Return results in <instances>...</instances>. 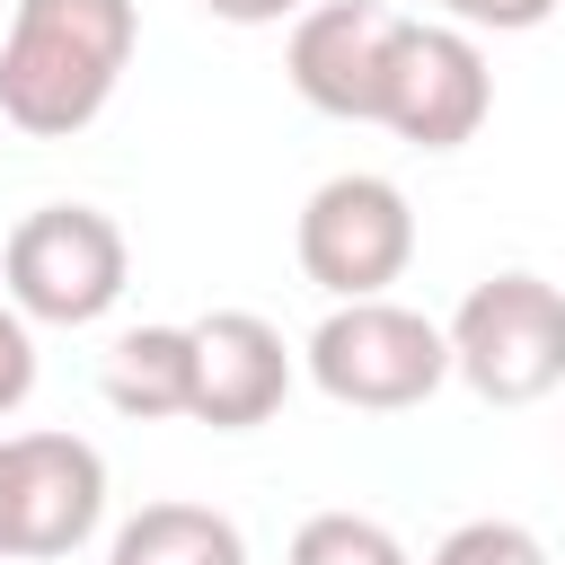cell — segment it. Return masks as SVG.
I'll return each mask as SVG.
<instances>
[{
	"instance_id": "1",
	"label": "cell",
	"mask_w": 565,
	"mask_h": 565,
	"mask_svg": "<svg viewBox=\"0 0 565 565\" xmlns=\"http://www.w3.org/2000/svg\"><path fill=\"white\" fill-rule=\"evenodd\" d=\"M141 44L132 0H18L0 35V124L26 141H71L106 115Z\"/></svg>"
},
{
	"instance_id": "2",
	"label": "cell",
	"mask_w": 565,
	"mask_h": 565,
	"mask_svg": "<svg viewBox=\"0 0 565 565\" xmlns=\"http://www.w3.org/2000/svg\"><path fill=\"white\" fill-rule=\"evenodd\" d=\"M300 371L353 415H406L450 380V327H433L406 300H335L309 327Z\"/></svg>"
},
{
	"instance_id": "3",
	"label": "cell",
	"mask_w": 565,
	"mask_h": 565,
	"mask_svg": "<svg viewBox=\"0 0 565 565\" xmlns=\"http://www.w3.org/2000/svg\"><path fill=\"white\" fill-rule=\"evenodd\" d=\"M0 282L26 327H97L132 282V247L97 203H35L0 247Z\"/></svg>"
},
{
	"instance_id": "4",
	"label": "cell",
	"mask_w": 565,
	"mask_h": 565,
	"mask_svg": "<svg viewBox=\"0 0 565 565\" xmlns=\"http://www.w3.org/2000/svg\"><path fill=\"white\" fill-rule=\"evenodd\" d=\"M450 380L486 406H539L565 388V291L547 274H486L450 309Z\"/></svg>"
},
{
	"instance_id": "5",
	"label": "cell",
	"mask_w": 565,
	"mask_h": 565,
	"mask_svg": "<svg viewBox=\"0 0 565 565\" xmlns=\"http://www.w3.org/2000/svg\"><path fill=\"white\" fill-rule=\"evenodd\" d=\"M291 256L327 300H388V282L415 265V203L397 177L380 168H344L327 177L300 221H291Z\"/></svg>"
},
{
	"instance_id": "6",
	"label": "cell",
	"mask_w": 565,
	"mask_h": 565,
	"mask_svg": "<svg viewBox=\"0 0 565 565\" xmlns=\"http://www.w3.org/2000/svg\"><path fill=\"white\" fill-rule=\"evenodd\" d=\"M106 521V459L79 433H9L0 441V556L53 565L88 547Z\"/></svg>"
},
{
	"instance_id": "7",
	"label": "cell",
	"mask_w": 565,
	"mask_h": 565,
	"mask_svg": "<svg viewBox=\"0 0 565 565\" xmlns=\"http://www.w3.org/2000/svg\"><path fill=\"white\" fill-rule=\"evenodd\" d=\"M486 115H494L486 44L468 26H441V18H397L388 79H380V124L415 150H459V141L486 132Z\"/></svg>"
},
{
	"instance_id": "8",
	"label": "cell",
	"mask_w": 565,
	"mask_h": 565,
	"mask_svg": "<svg viewBox=\"0 0 565 565\" xmlns=\"http://www.w3.org/2000/svg\"><path fill=\"white\" fill-rule=\"evenodd\" d=\"M388 35H397V9H380V0H318L291 26V44H282V79L300 88V106H318L335 124H380Z\"/></svg>"
},
{
	"instance_id": "9",
	"label": "cell",
	"mask_w": 565,
	"mask_h": 565,
	"mask_svg": "<svg viewBox=\"0 0 565 565\" xmlns=\"http://www.w3.org/2000/svg\"><path fill=\"white\" fill-rule=\"evenodd\" d=\"M291 371L300 362H291V344H282L274 318H256V309L194 318V424H212V433L274 424L282 397H291Z\"/></svg>"
},
{
	"instance_id": "10",
	"label": "cell",
	"mask_w": 565,
	"mask_h": 565,
	"mask_svg": "<svg viewBox=\"0 0 565 565\" xmlns=\"http://www.w3.org/2000/svg\"><path fill=\"white\" fill-rule=\"evenodd\" d=\"M97 388L132 424L194 415V327H124L97 362Z\"/></svg>"
},
{
	"instance_id": "11",
	"label": "cell",
	"mask_w": 565,
	"mask_h": 565,
	"mask_svg": "<svg viewBox=\"0 0 565 565\" xmlns=\"http://www.w3.org/2000/svg\"><path fill=\"white\" fill-rule=\"evenodd\" d=\"M106 565H247V539L212 503H141L106 539Z\"/></svg>"
},
{
	"instance_id": "12",
	"label": "cell",
	"mask_w": 565,
	"mask_h": 565,
	"mask_svg": "<svg viewBox=\"0 0 565 565\" xmlns=\"http://www.w3.org/2000/svg\"><path fill=\"white\" fill-rule=\"evenodd\" d=\"M282 565H415L406 556V539L388 530V521H371V512H309L300 530H291V556Z\"/></svg>"
},
{
	"instance_id": "13",
	"label": "cell",
	"mask_w": 565,
	"mask_h": 565,
	"mask_svg": "<svg viewBox=\"0 0 565 565\" xmlns=\"http://www.w3.org/2000/svg\"><path fill=\"white\" fill-rule=\"evenodd\" d=\"M424 565H547V547H539V530H521V521H459Z\"/></svg>"
},
{
	"instance_id": "14",
	"label": "cell",
	"mask_w": 565,
	"mask_h": 565,
	"mask_svg": "<svg viewBox=\"0 0 565 565\" xmlns=\"http://www.w3.org/2000/svg\"><path fill=\"white\" fill-rule=\"evenodd\" d=\"M441 26H468V35H530V26H547L565 0H424Z\"/></svg>"
},
{
	"instance_id": "15",
	"label": "cell",
	"mask_w": 565,
	"mask_h": 565,
	"mask_svg": "<svg viewBox=\"0 0 565 565\" xmlns=\"http://www.w3.org/2000/svg\"><path fill=\"white\" fill-rule=\"evenodd\" d=\"M26 388H35V327H26V318L9 309V291H0V415H18Z\"/></svg>"
},
{
	"instance_id": "16",
	"label": "cell",
	"mask_w": 565,
	"mask_h": 565,
	"mask_svg": "<svg viewBox=\"0 0 565 565\" xmlns=\"http://www.w3.org/2000/svg\"><path fill=\"white\" fill-rule=\"evenodd\" d=\"M221 26H300L318 0H203Z\"/></svg>"
}]
</instances>
